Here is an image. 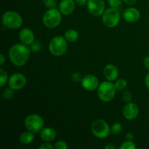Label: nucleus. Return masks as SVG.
<instances>
[{
    "label": "nucleus",
    "instance_id": "nucleus-1",
    "mask_svg": "<svg viewBox=\"0 0 149 149\" xmlns=\"http://www.w3.org/2000/svg\"><path fill=\"white\" fill-rule=\"evenodd\" d=\"M31 48L24 44H15L9 50V58L12 63L16 66H23L29 61L31 55Z\"/></svg>",
    "mask_w": 149,
    "mask_h": 149
},
{
    "label": "nucleus",
    "instance_id": "nucleus-2",
    "mask_svg": "<svg viewBox=\"0 0 149 149\" xmlns=\"http://www.w3.org/2000/svg\"><path fill=\"white\" fill-rule=\"evenodd\" d=\"M68 44L65 37L57 36L52 38L49 44V50L52 55L56 57L64 55L67 51Z\"/></svg>",
    "mask_w": 149,
    "mask_h": 149
},
{
    "label": "nucleus",
    "instance_id": "nucleus-3",
    "mask_svg": "<svg viewBox=\"0 0 149 149\" xmlns=\"http://www.w3.org/2000/svg\"><path fill=\"white\" fill-rule=\"evenodd\" d=\"M2 23L4 27L12 30H15L21 27L23 19L17 12L7 11L2 15Z\"/></svg>",
    "mask_w": 149,
    "mask_h": 149
},
{
    "label": "nucleus",
    "instance_id": "nucleus-4",
    "mask_svg": "<svg viewBox=\"0 0 149 149\" xmlns=\"http://www.w3.org/2000/svg\"><path fill=\"white\" fill-rule=\"evenodd\" d=\"M116 87L111 81H106L99 84L97 87V95L103 102L112 100L116 94Z\"/></svg>",
    "mask_w": 149,
    "mask_h": 149
},
{
    "label": "nucleus",
    "instance_id": "nucleus-5",
    "mask_svg": "<svg viewBox=\"0 0 149 149\" xmlns=\"http://www.w3.org/2000/svg\"><path fill=\"white\" fill-rule=\"evenodd\" d=\"M62 15L60 10L51 8L47 10L42 17L44 25L48 29H55L61 23Z\"/></svg>",
    "mask_w": 149,
    "mask_h": 149
},
{
    "label": "nucleus",
    "instance_id": "nucleus-6",
    "mask_svg": "<svg viewBox=\"0 0 149 149\" xmlns=\"http://www.w3.org/2000/svg\"><path fill=\"white\" fill-rule=\"evenodd\" d=\"M24 124L28 130L33 133H37L42 130L45 122H44L43 118L39 114L32 113L26 116Z\"/></svg>",
    "mask_w": 149,
    "mask_h": 149
},
{
    "label": "nucleus",
    "instance_id": "nucleus-7",
    "mask_svg": "<svg viewBox=\"0 0 149 149\" xmlns=\"http://www.w3.org/2000/svg\"><path fill=\"white\" fill-rule=\"evenodd\" d=\"M120 20V13L116 7H110L105 10L102 16L103 24L108 28H114Z\"/></svg>",
    "mask_w": 149,
    "mask_h": 149
},
{
    "label": "nucleus",
    "instance_id": "nucleus-8",
    "mask_svg": "<svg viewBox=\"0 0 149 149\" xmlns=\"http://www.w3.org/2000/svg\"><path fill=\"white\" fill-rule=\"evenodd\" d=\"M91 130L96 138H106L111 132V129L107 122L103 119H96L91 125Z\"/></svg>",
    "mask_w": 149,
    "mask_h": 149
},
{
    "label": "nucleus",
    "instance_id": "nucleus-9",
    "mask_svg": "<svg viewBox=\"0 0 149 149\" xmlns=\"http://www.w3.org/2000/svg\"><path fill=\"white\" fill-rule=\"evenodd\" d=\"M87 7L92 15L97 17L103 15L106 9V4L103 0H88Z\"/></svg>",
    "mask_w": 149,
    "mask_h": 149
},
{
    "label": "nucleus",
    "instance_id": "nucleus-10",
    "mask_svg": "<svg viewBox=\"0 0 149 149\" xmlns=\"http://www.w3.org/2000/svg\"><path fill=\"white\" fill-rule=\"evenodd\" d=\"M9 87L14 90L23 89L26 84V78L21 73H15L12 74L8 80Z\"/></svg>",
    "mask_w": 149,
    "mask_h": 149
},
{
    "label": "nucleus",
    "instance_id": "nucleus-11",
    "mask_svg": "<svg viewBox=\"0 0 149 149\" xmlns=\"http://www.w3.org/2000/svg\"><path fill=\"white\" fill-rule=\"evenodd\" d=\"M81 86L87 91H94L99 86V81L97 77L92 74L84 76L81 81Z\"/></svg>",
    "mask_w": 149,
    "mask_h": 149
},
{
    "label": "nucleus",
    "instance_id": "nucleus-12",
    "mask_svg": "<svg viewBox=\"0 0 149 149\" xmlns=\"http://www.w3.org/2000/svg\"><path fill=\"white\" fill-rule=\"evenodd\" d=\"M138 113H139L138 106L135 103L131 102L127 103L122 110V114L124 117L127 120H134L138 116Z\"/></svg>",
    "mask_w": 149,
    "mask_h": 149
},
{
    "label": "nucleus",
    "instance_id": "nucleus-13",
    "mask_svg": "<svg viewBox=\"0 0 149 149\" xmlns=\"http://www.w3.org/2000/svg\"><path fill=\"white\" fill-rule=\"evenodd\" d=\"M19 39L23 44L26 45H31L34 42V33L31 29H23L19 32Z\"/></svg>",
    "mask_w": 149,
    "mask_h": 149
},
{
    "label": "nucleus",
    "instance_id": "nucleus-14",
    "mask_svg": "<svg viewBox=\"0 0 149 149\" xmlns=\"http://www.w3.org/2000/svg\"><path fill=\"white\" fill-rule=\"evenodd\" d=\"M123 17L127 22L133 23L138 21L141 17V13L139 10H137L135 7H130L125 10L123 13Z\"/></svg>",
    "mask_w": 149,
    "mask_h": 149
},
{
    "label": "nucleus",
    "instance_id": "nucleus-15",
    "mask_svg": "<svg viewBox=\"0 0 149 149\" xmlns=\"http://www.w3.org/2000/svg\"><path fill=\"white\" fill-rule=\"evenodd\" d=\"M75 1L74 0H61L59 4V10L61 14L69 15L75 10Z\"/></svg>",
    "mask_w": 149,
    "mask_h": 149
},
{
    "label": "nucleus",
    "instance_id": "nucleus-16",
    "mask_svg": "<svg viewBox=\"0 0 149 149\" xmlns=\"http://www.w3.org/2000/svg\"><path fill=\"white\" fill-rule=\"evenodd\" d=\"M103 75L108 81H115L119 76V70L116 65L108 64L103 68Z\"/></svg>",
    "mask_w": 149,
    "mask_h": 149
},
{
    "label": "nucleus",
    "instance_id": "nucleus-17",
    "mask_svg": "<svg viewBox=\"0 0 149 149\" xmlns=\"http://www.w3.org/2000/svg\"><path fill=\"white\" fill-rule=\"evenodd\" d=\"M56 137V131L51 127H45L41 130L40 138L45 142L52 141Z\"/></svg>",
    "mask_w": 149,
    "mask_h": 149
},
{
    "label": "nucleus",
    "instance_id": "nucleus-18",
    "mask_svg": "<svg viewBox=\"0 0 149 149\" xmlns=\"http://www.w3.org/2000/svg\"><path fill=\"white\" fill-rule=\"evenodd\" d=\"M19 140L23 145H29L31 143L33 142V141L34 140L33 132L29 130H28L27 132H23V133L20 134Z\"/></svg>",
    "mask_w": 149,
    "mask_h": 149
},
{
    "label": "nucleus",
    "instance_id": "nucleus-19",
    "mask_svg": "<svg viewBox=\"0 0 149 149\" xmlns=\"http://www.w3.org/2000/svg\"><path fill=\"white\" fill-rule=\"evenodd\" d=\"M64 37L68 42H75L79 39V33L74 29H68L65 32Z\"/></svg>",
    "mask_w": 149,
    "mask_h": 149
},
{
    "label": "nucleus",
    "instance_id": "nucleus-20",
    "mask_svg": "<svg viewBox=\"0 0 149 149\" xmlns=\"http://www.w3.org/2000/svg\"><path fill=\"white\" fill-rule=\"evenodd\" d=\"M9 80L7 71L3 68L0 69V87H4Z\"/></svg>",
    "mask_w": 149,
    "mask_h": 149
},
{
    "label": "nucleus",
    "instance_id": "nucleus-21",
    "mask_svg": "<svg viewBox=\"0 0 149 149\" xmlns=\"http://www.w3.org/2000/svg\"><path fill=\"white\" fill-rule=\"evenodd\" d=\"M114 85L117 90H122L126 88L127 85V82L124 79H119L116 80Z\"/></svg>",
    "mask_w": 149,
    "mask_h": 149
},
{
    "label": "nucleus",
    "instance_id": "nucleus-22",
    "mask_svg": "<svg viewBox=\"0 0 149 149\" xmlns=\"http://www.w3.org/2000/svg\"><path fill=\"white\" fill-rule=\"evenodd\" d=\"M122 131V124L119 123V122H116L114 123L111 126V132L113 135H119L121 133V132Z\"/></svg>",
    "mask_w": 149,
    "mask_h": 149
},
{
    "label": "nucleus",
    "instance_id": "nucleus-23",
    "mask_svg": "<svg viewBox=\"0 0 149 149\" xmlns=\"http://www.w3.org/2000/svg\"><path fill=\"white\" fill-rule=\"evenodd\" d=\"M14 90H13L12 88H10L9 87V88H6L5 90L3 91L2 93V96L4 97V99H6V100H10V99H12L14 96Z\"/></svg>",
    "mask_w": 149,
    "mask_h": 149
},
{
    "label": "nucleus",
    "instance_id": "nucleus-24",
    "mask_svg": "<svg viewBox=\"0 0 149 149\" xmlns=\"http://www.w3.org/2000/svg\"><path fill=\"white\" fill-rule=\"evenodd\" d=\"M136 146L132 141H126L120 146V149H135Z\"/></svg>",
    "mask_w": 149,
    "mask_h": 149
},
{
    "label": "nucleus",
    "instance_id": "nucleus-25",
    "mask_svg": "<svg viewBox=\"0 0 149 149\" xmlns=\"http://www.w3.org/2000/svg\"><path fill=\"white\" fill-rule=\"evenodd\" d=\"M42 49V44L38 41L33 42L31 45V50L33 52H38Z\"/></svg>",
    "mask_w": 149,
    "mask_h": 149
},
{
    "label": "nucleus",
    "instance_id": "nucleus-26",
    "mask_svg": "<svg viewBox=\"0 0 149 149\" xmlns=\"http://www.w3.org/2000/svg\"><path fill=\"white\" fill-rule=\"evenodd\" d=\"M122 98H123L124 101L126 102V103H130L131 102L132 99V93H130V91L128 90H126L122 94Z\"/></svg>",
    "mask_w": 149,
    "mask_h": 149
},
{
    "label": "nucleus",
    "instance_id": "nucleus-27",
    "mask_svg": "<svg viewBox=\"0 0 149 149\" xmlns=\"http://www.w3.org/2000/svg\"><path fill=\"white\" fill-rule=\"evenodd\" d=\"M54 148L55 149H67L68 148V146H67L66 143L63 141H59L58 142L55 143V146H54Z\"/></svg>",
    "mask_w": 149,
    "mask_h": 149
},
{
    "label": "nucleus",
    "instance_id": "nucleus-28",
    "mask_svg": "<svg viewBox=\"0 0 149 149\" xmlns=\"http://www.w3.org/2000/svg\"><path fill=\"white\" fill-rule=\"evenodd\" d=\"M43 3L45 7L49 9L55 8V6H56L55 0H43Z\"/></svg>",
    "mask_w": 149,
    "mask_h": 149
},
{
    "label": "nucleus",
    "instance_id": "nucleus-29",
    "mask_svg": "<svg viewBox=\"0 0 149 149\" xmlns=\"http://www.w3.org/2000/svg\"><path fill=\"white\" fill-rule=\"evenodd\" d=\"M83 77H81V74L79 72H74L71 75V79L74 82H79L81 81Z\"/></svg>",
    "mask_w": 149,
    "mask_h": 149
},
{
    "label": "nucleus",
    "instance_id": "nucleus-30",
    "mask_svg": "<svg viewBox=\"0 0 149 149\" xmlns=\"http://www.w3.org/2000/svg\"><path fill=\"white\" fill-rule=\"evenodd\" d=\"M109 4L111 7H118L121 5L122 2V0H108Z\"/></svg>",
    "mask_w": 149,
    "mask_h": 149
},
{
    "label": "nucleus",
    "instance_id": "nucleus-31",
    "mask_svg": "<svg viewBox=\"0 0 149 149\" xmlns=\"http://www.w3.org/2000/svg\"><path fill=\"white\" fill-rule=\"evenodd\" d=\"M53 148L54 146H52V145L49 143V142L43 143L39 146V149H52Z\"/></svg>",
    "mask_w": 149,
    "mask_h": 149
},
{
    "label": "nucleus",
    "instance_id": "nucleus-32",
    "mask_svg": "<svg viewBox=\"0 0 149 149\" xmlns=\"http://www.w3.org/2000/svg\"><path fill=\"white\" fill-rule=\"evenodd\" d=\"M87 1L88 0H75V2L79 6H84L87 4Z\"/></svg>",
    "mask_w": 149,
    "mask_h": 149
},
{
    "label": "nucleus",
    "instance_id": "nucleus-33",
    "mask_svg": "<svg viewBox=\"0 0 149 149\" xmlns=\"http://www.w3.org/2000/svg\"><path fill=\"white\" fill-rule=\"evenodd\" d=\"M143 65L147 69L149 70V55L148 56L146 57L143 60Z\"/></svg>",
    "mask_w": 149,
    "mask_h": 149
},
{
    "label": "nucleus",
    "instance_id": "nucleus-34",
    "mask_svg": "<svg viewBox=\"0 0 149 149\" xmlns=\"http://www.w3.org/2000/svg\"><path fill=\"white\" fill-rule=\"evenodd\" d=\"M125 138H126V141H132V140L134 139V135L132 132H129V133L126 134V136H125Z\"/></svg>",
    "mask_w": 149,
    "mask_h": 149
},
{
    "label": "nucleus",
    "instance_id": "nucleus-35",
    "mask_svg": "<svg viewBox=\"0 0 149 149\" xmlns=\"http://www.w3.org/2000/svg\"><path fill=\"white\" fill-rule=\"evenodd\" d=\"M136 1L137 0H124V1L128 5H133L136 3Z\"/></svg>",
    "mask_w": 149,
    "mask_h": 149
},
{
    "label": "nucleus",
    "instance_id": "nucleus-36",
    "mask_svg": "<svg viewBox=\"0 0 149 149\" xmlns=\"http://www.w3.org/2000/svg\"><path fill=\"white\" fill-rule=\"evenodd\" d=\"M5 63V57L3 54L0 55V65H3Z\"/></svg>",
    "mask_w": 149,
    "mask_h": 149
},
{
    "label": "nucleus",
    "instance_id": "nucleus-37",
    "mask_svg": "<svg viewBox=\"0 0 149 149\" xmlns=\"http://www.w3.org/2000/svg\"><path fill=\"white\" fill-rule=\"evenodd\" d=\"M145 84H146V86L147 88L149 90V73L147 74L146 77V78H145Z\"/></svg>",
    "mask_w": 149,
    "mask_h": 149
},
{
    "label": "nucleus",
    "instance_id": "nucleus-38",
    "mask_svg": "<svg viewBox=\"0 0 149 149\" xmlns=\"http://www.w3.org/2000/svg\"><path fill=\"white\" fill-rule=\"evenodd\" d=\"M104 148L106 149H115V146L112 145V144L109 143V144H107L106 146H105Z\"/></svg>",
    "mask_w": 149,
    "mask_h": 149
}]
</instances>
